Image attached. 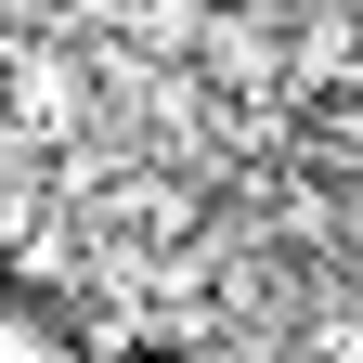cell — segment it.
Masks as SVG:
<instances>
[{
	"label": "cell",
	"instance_id": "obj_1",
	"mask_svg": "<svg viewBox=\"0 0 363 363\" xmlns=\"http://www.w3.org/2000/svg\"><path fill=\"white\" fill-rule=\"evenodd\" d=\"M0 363H91V350H78V325H65L52 298H13V286H0Z\"/></svg>",
	"mask_w": 363,
	"mask_h": 363
}]
</instances>
